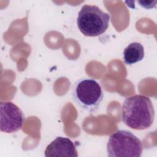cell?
<instances>
[{"mask_svg":"<svg viewBox=\"0 0 157 157\" xmlns=\"http://www.w3.org/2000/svg\"><path fill=\"white\" fill-rule=\"evenodd\" d=\"M110 18V15L98 6L85 4L82 6L78 13L77 27L86 36H101L107 29Z\"/></svg>","mask_w":157,"mask_h":157,"instance_id":"2","label":"cell"},{"mask_svg":"<svg viewBox=\"0 0 157 157\" xmlns=\"http://www.w3.org/2000/svg\"><path fill=\"white\" fill-rule=\"evenodd\" d=\"M143 150L141 140L127 130H118L111 134L107 144L109 157H140Z\"/></svg>","mask_w":157,"mask_h":157,"instance_id":"4","label":"cell"},{"mask_svg":"<svg viewBox=\"0 0 157 157\" xmlns=\"http://www.w3.org/2000/svg\"><path fill=\"white\" fill-rule=\"evenodd\" d=\"M123 59L125 64L131 65L142 61L145 56L144 46L139 42L129 44L123 51Z\"/></svg>","mask_w":157,"mask_h":157,"instance_id":"7","label":"cell"},{"mask_svg":"<svg viewBox=\"0 0 157 157\" xmlns=\"http://www.w3.org/2000/svg\"><path fill=\"white\" fill-rule=\"evenodd\" d=\"M46 157H77L78 153L74 143L69 138L57 137L47 145L44 151Z\"/></svg>","mask_w":157,"mask_h":157,"instance_id":"6","label":"cell"},{"mask_svg":"<svg viewBox=\"0 0 157 157\" xmlns=\"http://www.w3.org/2000/svg\"><path fill=\"white\" fill-rule=\"evenodd\" d=\"M137 2L140 4V6L141 7H143L145 9H151L153 7H155V6H153L152 4L153 3H156V1H137Z\"/></svg>","mask_w":157,"mask_h":157,"instance_id":"8","label":"cell"},{"mask_svg":"<svg viewBox=\"0 0 157 157\" xmlns=\"http://www.w3.org/2000/svg\"><path fill=\"white\" fill-rule=\"evenodd\" d=\"M72 94L76 104L90 113L98 110L104 97L100 84L91 78H82L77 80L73 85Z\"/></svg>","mask_w":157,"mask_h":157,"instance_id":"3","label":"cell"},{"mask_svg":"<svg viewBox=\"0 0 157 157\" xmlns=\"http://www.w3.org/2000/svg\"><path fill=\"white\" fill-rule=\"evenodd\" d=\"M25 121L22 110L10 101L0 102V129L6 133H13L21 129Z\"/></svg>","mask_w":157,"mask_h":157,"instance_id":"5","label":"cell"},{"mask_svg":"<svg viewBox=\"0 0 157 157\" xmlns=\"http://www.w3.org/2000/svg\"><path fill=\"white\" fill-rule=\"evenodd\" d=\"M154 118V107L148 97L135 94L124 99L121 120L128 127L136 130L146 129L153 124Z\"/></svg>","mask_w":157,"mask_h":157,"instance_id":"1","label":"cell"}]
</instances>
